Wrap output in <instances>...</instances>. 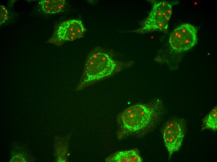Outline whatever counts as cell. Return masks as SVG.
<instances>
[{"label":"cell","mask_w":217,"mask_h":162,"mask_svg":"<svg viewBox=\"0 0 217 162\" xmlns=\"http://www.w3.org/2000/svg\"><path fill=\"white\" fill-rule=\"evenodd\" d=\"M8 18V12L6 8L3 5L0 6V23H4Z\"/></svg>","instance_id":"cell-10"},{"label":"cell","mask_w":217,"mask_h":162,"mask_svg":"<svg viewBox=\"0 0 217 162\" xmlns=\"http://www.w3.org/2000/svg\"><path fill=\"white\" fill-rule=\"evenodd\" d=\"M86 30L81 21L73 19L60 24L51 39V43L58 45L84 37Z\"/></svg>","instance_id":"cell-5"},{"label":"cell","mask_w":217,"mask_h":162,"mask_svg":"<svg viewBox=\"0 0 217 162\" xmlns=\"http://www.w3.org/2000/svg\"><path fill=\"white\" fill-rule=\"evenodd\" d=\"M197 40L196 28L187 23L177 27L171 33L169 39L172 48L179 51L190 49L196 44Z\"/></svg>","instance_id":"cell-6"},{"label":"cell","mask_w":217,"mask_h":162,"mask_svg":"<svg viewBox=\"0 0 217 162\" xmlns=\"http://www.w3.org/2000/svg\"><path fill=\"white\" fill-rule=\"evenodd\" d=\"M164 112L163 103L159 99L127 107L117 117V138L122 140L130 137L145 136L161 122Z\"/></svg>","instance_id":"cell-1"},{"label":"cell","mask_w":217,"mask_h":162,"mask_svg":"<svg viewBox=\"0 0 217 162\" xmlns=\"http://www.w3.org/2000/svg\"><path fill=\"white\" fill-rule=\"evenodd\" d=\"M112 50L96 47L89 54L76 89L80 91L128 69L134 64L133 60L118 59Z\"/></svg>","instance_id":"cell-2"},{"label":"cell","mask_w":217,"mask_h":162,"mask_svg":"<svg viewBox=\"0 0 217 162\" xmlns=\"http://www.w3.org/2000/svg\"><path fill=\"white\" fill-rule=\"evenodd\" d=\"M171 12V6L168 3L165 1L156 2L147 17L141 24L140 27L128 32L141 34L155 31L166 32Z\"/></svg>","instance_id":"cell-3"},{"label":"cell","mask_w":217,"mask_h":162,"mask_svg":"<svg viewBox=\"0 0 217 162\" xmlns=\"http://www.w3.org/2000/svg\"><path fill=\"white\" fill-rule=\"evenodd\" d=\"M202 131L209 129L215 132L217 130V107L213 108L202 120Z\"/></svg>","instance_id":"cell-9"},{"label":"cell","mask_w":217,"mask_h":162,"mask_svg":"<svg viewBox=\"0 0 217 162\" xmlns=\"http://www.w3.org/2000/svg\"><path fill=\"white\" fill-rule=\"evenodd\" d=\"M161 131L170 160L173 153L178 151L182 144L186 131V121L180 118L169 120L163 125Z\"/></svg>","instance_id":"cell-4"},{"label":"cell","mask_w":217,"mask_h":162,"mask_svg":"<svg viewBox=\"0 0 217 162\" xmlns=\"http://www.w3.org/2000/svg\"><path fill=\"white\" fill-rule=\"evenodd\" d=\"M38 4L42 12L45 14H51L62 11L66 3L64 0H42Z\"/></svg>","instance_id":"cell-8"},{"label":"cell","mask_w":217,"mask_h":162,"mask_svg":"<svg viewBox=\"0 0 217 162\" xmlns=\"http://www.w3.org/2000/svg\"><path fill=\"white\" fill-rule=\"evenodd\" d=\"M109 162H142L143 159L137 148L118 151L106 158Z\"/></svg>","instance_id":"cell-7"}]
</instances>
